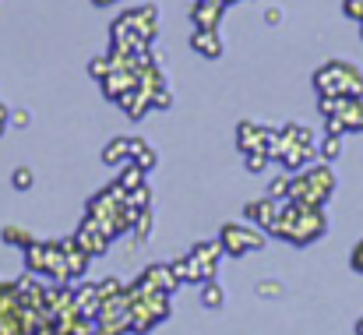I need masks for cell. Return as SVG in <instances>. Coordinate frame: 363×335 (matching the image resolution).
I'll use <instances>...</instances> for the list:
<instances>
[{
	"mask_svg": "<svg viewBox=\"0 0 363 335\" xmlns=\"http://www.w3.org/2000/svg\"><path fill=\"white\" fill-rule=\"evenodd\" d=\"M272 229H275L279 236H289L293 243H311L314 236L325 233V216H321L318 205H300V202H293V205L275 219Z\"/></svg>",
	"mask_w": 363,
	"mask_h": 335,
	"instance_id": "cell-1",
	"label": "cell"
},
{
	"mask_svg": "<svg viewBox=\"0 0 363 335\" xmlns=\"http://www.w3.org/2000/svg\"><path fill=\"white\" fill-rule=\"evenodd\" d=\"M314 85L321 96H363V75L353 64L332 60L314 75Z\"/></svg>",
	"mask_w": 363,
	"mask_h": 335,
	"instance_id": "cell-2",
	"label": "cell"
},
{
	"mask_svg": "<svg viewBox=\"0 0 363 335\" xmlns=\"http://www.w3.org/2000/svg\"><path fill=\"white\" fill-rule=\"evenodd\" d=\"M332 187H335V173H332L328 166H314V170H307L303 177H296V180L289 184L293 202H300V205H318V209H321V202L332 194Z\"/></svg>",
	"mask_w": 363,
	"mask_h": 335,
	"instance_id": "cell-3",
	"label": "cell"
},
{
	"mask_svg": "<svg viewBox=\"0 0 363 335\" xmlns=\"http://www.w3.org/2000/svg\"><path fill=\"white\" fill-rule=\"evenodd\" d=\"M223 240H226L230 254H243L247 247H257V243H261V236H257L254 229H243V226H226Z\"/></svg>",
	"mask_w": 363,
	"mask_h": 335,
	"instance_id": "cell-4",
	"label": "cell"
},
{
	"mask_svg": "<svg viewBox=\"0 0 363 335\" xmlns=\"http://www.w3.org/2000/svg\"><path fill=\"white\" fill-rule=\"evenodd\" d=\"M191 46L201 50V53H208V57H219V53H223V46H219V39H216L212 28H198V32L191 35Z\"/></svg>",
	"mask_w": 363,
	"mask_h": 335,
	"instance_id": "cell-5",
	"label": "cell"
},
{
	"mask_svg": "<svg viewBox=\"0 0 363 335\" xmlns=\"http://www.w3.org/2000/svg\"><path fill=\"white\" fill-rule=\"evenodd\" d=\"M321 152H325V159H335V155L342 152V141H339L335 134H328V138H325V145H321Z\"/></svg>",
	"mask_w": 363,
	"mask_h": 335,
	"instance_id": "cell-6",
	"label": "cell"
},
{
	"mask_svg": "<svg viewBox=\"0 0 363 335\" xmlns=\"http://www.w3.org/2000/svg\"><path fill=\"white\" fill-rule=\"evenodd\" d=\"M346 14H350V18H360V21H363V0H346Z\"/></svg>",
	"mask_w": 363,
	"mask_h": 335,
	"instance_id": "cell-7",
	"label": "cell"
},
{
	"mask_svg": "<svg viewBox=\"0 0 363 335\" xmlns=\"http://www.w3.org/2000/svg\"><path fill=\"white\" fill-rule=\"evenodd\" d=\"M353 268H357V272L363 275V240L357 243V247H353Z\"/></svg>",
	"mask_w": 363,
	"mask_h": 335,
	"instance_id": "cell-8",
	"label": "cell"
},
{
	"mask_svg": "<svg viewBox=\"0 0 363 335\" xmlns=\"http://www.w3.org/2000/svg\"><path fill=\"white\" fill-rule=\"evenodd\" d=\"M205 300H208V304H212V307H216V304H219V290H216V286H212V290H208V293H205Z\"/></svg>",
	"mask_w": 363,
	"mask_h": 335,
	"instance_id": "cell-9",
	"label": "cell"
},
{
	"mask_svg": "<svg viewBox=\"0 0 363 335\" xmlns=\"http://www.w3.org/2000/svg\"><path fill=\"white\" fill-rule=\"evenodd\" d=\"M96 4H113V0H96Z\"/></svg>",
	"mask_w": 363,
	"mask_h": 335,
	"instance_id": "cell-10",
	"label": "cell"
}]
</instances>
